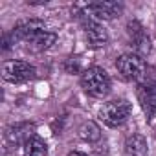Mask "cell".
Listing matches in <instances>:
<instances>
[{"mask_svg":"<svg viewBox=\"0 0 156 156\" xmlns=\"http://www.w3.org/2000/svg\"><path fill=\"white\" fill-rule=\"evenodd\" d=\"M13 42H20L24 44V48L31 53H41L50 50L55 41H57V33L50 31L46 28V24L39 19H30V20H22L13 28Z\"/></svg>","mask_w":156,"mask_h":156,"instance_id":"1","label":"cell"},{"mask_svg":"<svg viewBox=\"0 0 156 156\" xmlns=\"http://www.w3.org/2000/svg\"><path fill=\"white\" fill-rule=\"evenodd\" d=\"M24 156H48V145L37 134L30 138L24 145Z\"/></svg>","mask_w":156,"mask_h":156,"instance_id":"13","label":"cell"},{"mask_svg":"<svg viewBox=\"0 0 156 156\" xmlns=\"http://www.w3.org/2000/svg\"><path fill=\"white\" fill-rule=\"evenodd\" d=\"M68 156H87L85 152H79V151H72V152H68Z\"/></svg>","mask_w":156,"mask_h":156,"instance_id":"14","label":"cell"},{"mask_svg":"<svg viewBox=\"0 0 156 156\" xmlns=\"http://www.w3.org/2000/svg\"><path fill=\"white\" fill-rule=\"evenodd\" d=\"M125 154L127 156H147L149 145L143 134H130L125 140Z\"/></svg>","mask_w":156,"mask_h":156,"instance_id":"11","label":"cell"},{"mask_svg":"<svg viewBox=\"0 0 156 156\" xmlns=\"http://www.w3.org/2000/svg\"><path fill=\"white\" fill-rule=\"evenodd\" d=\"M77 134H79V138L83 140V141H87V143H98V141H101V129H99V125L96 123V121H85L81 127H79V130H77Z\"/></svg>","mask_w":156,"mask_h":156,"instance_id":"12","label":"cell"},{"mask_svg":"<svg viewBox=\"0 0 156 156\" xmlns=\"http://www.w3.org/2000/svg\"><path fill=\"white\" fill-rule=\"evenodd\" d=\"M85 13L90 15L96 20H114L121 17L123 4L114 2V0H99V2H90L85 6Z\"/></svg>","mask_w":156,"mask_h":156,"instance_id":"7","label":"cell"},{"mask_svg":"<svg viewBox=\"0 0 156 156\" xmlns=\"http://www.w3.org/2000/svg\"><path fill=\"white\" fill-rule=\"evenodd\" d=\"M127 33H129V39H130V42L134 44V53H138V55H147L149 51H151V39L147 37V33L143 31V28H141V24L140 22H136V20H130L129 24H127Z\"/></svg>","mask_w":156,"mask_h":156,"instance_id":"10","label":"cell"},{"mask_svg":"<svg viewBox=\"0 0 156 156\" xmlns=\"http://www.w3.org/2000/svg\"><path fill=\"white\" fill-rule=\"evenodd\" d=\"M116 68L121 73V77L127 79V81L140 83V85L143 81H147L149 68H147L145 59L141 55H138V53H123V55H119L118 61H116Z\"/></svg>","mask_w":156,"mask_h":156,"instance_id":"3","label":"cell"},{"mask_svg":"<svg viewBox=\"0 0 156 156\" xmlns=\"http://www.w3.org/2000/svg\"><path fill=\"white\" fill-rule=\"evenodd\" d=\"M4 136H6V141H8L9 145H13V147L22 145V147H24L26 141L35 136V125H33V123H28V121L9 125V127L6 129Z\"/></svg>","mask_w":156,"mask_h":156,"instance_id":"9","label":"cell"},{"mask_svg":"<svg viewBox=\"0 0 156 156\" xmlns=\"http://www.w3.org/2000/svg\"><path fill=\"white\" fill-rule=\"evenodd\" d=\"M83 90L96 99H103L110 94V77L101 66H88L81 72Z\"/></svg>","mask_w":156,"mask_h":156,"instance_id":"2","label":"cell"},{"mask_svg":"<svg viewBox=\"0 0 156 156\" xmlns=\"http://www.w3.org/2000/svg\"><path fill=\"white\" fill-rule=\"evenodd\" d=\"M81 26H83L85 37H87V41L92 48H103L108 42V31L105 30V26L99 20L87 15L85 11L81 13Z\"/></svg>","mask_w":156,"mask_h":156,"instance_id":"6","label":"cell"},{"mask_svg":"<svg viewBox=\"0 0 156 156\" xmlns=\"http://www.w3.org/2000/svg\"><path fill=\"white\" fill-rule=\"evenodd\" d=\"M130 112H132V107H130V103L127 99H112V101L103 103L98 116L107 127L118 129V127H121V125H125L129 121Z\"/></svg>","mask_w":156,"mask_h":156,"instance_id":"4","label":"cell"},{"mask_svg":"<svg viewBox=\"0 0 156 156\" xmlns=\"http://www.w3.org/2000/svg\"><path fill=\"white\" fill-rule=\"evenodd\" d=\"M0 73H2V79L6 83L11 85H20V83H28L31 79H35L37 70L33 64H30L28 61H4L0 66Z\"/></svg>","mask_w":156,"mask_h":156,"instance_id":"5","label":"cell"},{"mask_svg":"<svg viewBox=\"0 0 156 156\" xmlns=\"http://www.w3.org/2000/svg\"><path fill=\"white\" fill-rule=\"evenodd\" d=\"M136 96H138V101H140V107L147 118V121H151L156 114V83H147L143 81L138 90H136Z\"/></svg>","mask_w":156,"mask_h":156,"instance_id":"8","label":"cell"}]
</instances>
